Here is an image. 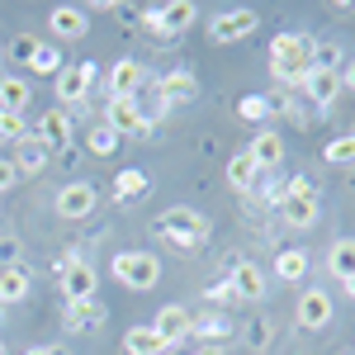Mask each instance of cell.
Listing matches in <instances>:
<instances>
[{
    "mask_svg": "<svg viewBox=\"0 0 355 355\" xmlns=\"http://www.w3.org/2000/svg\"><path fill=\"white\" fill-rule=\"evenodd\" d=\"M313 43L308 33H279L270 43V71L279 85H303V76L313 71Z\"/></svg>",
    "mask_w": 355,
    "mask_h": 355,
    "instance_id": "6da1fadb",
    "label": "cell"
},
{
    "mask_svg": "<svg viewBox=\"0 0 355 355\" xmlns=\"http://www.w3.org/2000/svg\"><path fill=\"white\" fill-rule=\"evenodd\" d=\"M152 227H157V237H162V242H175V246H185V251L204 246V242H209V232H214V223L204 218L199 209H190V204L166 209V214L152 223Z\"/></svg>",
    "mask_w": 355,
    "mask_h": 355,
    "instance_id": "7a4b0ae2",
    "label": "cell"
},
{
    "mask_svg": "<svg viewBox=\"0 0 355 355\" xmlns=\"http://www.w3.org/2000/svg\"><path fill=\"white\" fill-rule=\"evenodd\" d=\"M114 279L123 289H133V294H147L162 279V256H152V251H119L114 256Z\"/></svg>",
    "mask_w": 355,
    "mask_h": 355,
    "instance_id": "3957f363",
    "label": "cell"
},
{
    "mask_svg": "<svg viewBox=\"0 0 355 355\" xmlns=\"http://www.w3.org/2000/svg\"><path fill=\"white\" fill-rule=\"evenodd\" d=\"M53 275H57V284H62V303H85V299H95V289H100L95 270L85 266L76 251H71V256H57Z\"/></svg>",
    "mask_w": 355,
    "mask_h": 355,
    "instance_id": "277c9868",
    "label": "cell"
},
{
    "mask_svg": "<svg viewBox=\"0 0 355 355\" xmlns=\"http://www.w3.org/2000/svg\"><path fill=\"white\" fill-rule=\"evenodd\" d=\"M142 28L147 33H157V38H175V33H185V28L199 19V5H190V0H171V5H147L142 15Z\"/></svg>",
    "mask_w": 355,
    "mask_h": 355,
    "instance_id": "5b68a950",
    "label": "cell"
},
{
    "mask_svg": "<svg viewBox=\"0 0 355 355\" xmlns=\"http://www.w3.org/2000/svg\"><path fill=\"white\" fill-rule=\"evenodd\" d=\"M256 28H261L256 10H251V5H237V10L214 15V24H209V43H242V38H251Z\"/></svg>",
    "mask_w": 355,
    "mask_h": 355,
    "instance_id": "8992f818",
    "label": "cell"
},
{
    "mask_svg": "<svg viewBox=\"0 0 355 355\" xmlns=\"http://www.w3.org/2000/svg\"><path fill=\"white\" fill-rule=\"evenodd\" d=\"M95 71H100V67H95V62H67V67H62V76H57V105H62V110H67V105H81L85 95H90V85H95Z\"/></svg>",
    "mask_w": 355,
    "mask_h": 355,
    "instance_id": "52a82bcc",
    "label": "cell"
},
{
    "mask_svg": "<svg viewBox=\"0 0 355 355\" xmlns=\"http://www.w3.org/2000/svg\"><path fill=\"white\" fill-rule=\"evenodd\" d=\"M95 199H100V194H95V185H85V180H71V185H62V190H57V218L62 223H81V218H90V214H95Z\"/></svg>",
    "mask_w": 355,
    "mask_h": 355,
    "instance_id": "ba28073f",
    "label": "cell"
},
{
    "mask_svg": "<svg viewBox=\"0 0 355 355\" xmlns=\"http://www.w3.org/2000/svg\"><path fill=\"white\" fill-rule=\"evenodd\" d=\"M157 100H162L166 110H171V105H175V110H180V105H194V100H199V76L185 71V67L157 76Z\"/></svg>",
    "mask_w": 355,
    "mask_h": 355,
    "instance_id": "9c48e42d",
    "label": "cell"
},
{
    "mask_svg": "<svg viewBox=\"0 0 355 355\" xmlns=\"http://www.w3.org/2000/svg\"><path fill=\"white\" fill-rule=\"evenodd\" d=\"M105 123H110L119 137H152V123L142 119V105H137V100H110Z\"/></svg>",
    "mask_w": 355,
    "mask_h": 355,
    "instance_id": "30bf717a",
    "label": "cell"
},
{
    "mask_svg": "<svg viewBox=\"0 0 355 355\" xmlns=\"http://www.w3.org/2000/svg\"><path fill=\"white\" fill-rule=\"evenodd\" d=\"M142 81H147V71H142V62L137 57H119L110 67V100H137V90H142Z\"/></svg>",
    "mask_w": 355,
    "mask_h": 355,
    "instance_id": "8fae6325",
    "label": "cell"
},
{
    "mask_svg": "<svg viewBox=\"0 0 355 355\" xmlns=\"http://www.w3.org/2000/svg\"><path fill=\"white\" fill-rule=\"evenodd\" d=\"M105 318H110V308L100 299H85V303H62V327L85 336V331H100L105 327Z\"/></svg>",
    "mask_w": 355,
    "mask_h": 355,
    "instance_id": "7c38bea8",
    "label": "cell"
},
{
    "mask_svg": "<svg viewBox=\"0 0 355 355\" xmlns=\"http://www.w3.org/2000/svg\"><path fill=\"white\" fill-rule=\"evenodd\" d=\"M294 322H299L303 331H322V327H327V322H331V294H327V289H303Z\"/></svg>",
    "mask_w": 355,
    "mask_h": 355,
    "instance_id": "4fadbf2b",
    "label": "cell"
},
{
    "mask_svg": "<svg viewBox=\"0 0 355 355\" xmlns=\"http://www.w3.org/2000/svg\"><path fill=\"white\" fill-rule=\"evenodd\" d=\"M279 218L303 232V227H313V223L322 218V199L318 194H284L279 199Z\"/></svg>",
    "mask_w": 355,
    "mask_h": 355,
    "instance_id": "5bb4252c",
    "label": "cell"
},
{
    "mask_svg": "<svg viewBox=\"0 0 355 355\" xmlns=\"http://www.w3.org/2000/svg\"><path fill=\"white\" fill-rule=\"evenodd\" d=\"M48 28H53L62 43H76L90 33V15H85L81 5H57L53 15H48Z\"/></svg>",
    "mask_w": 355,
    "mask_h": 355,
    "instance_id": "9a60e30c",
    "label": "cell"
},
{
    "mask_svg": "<svg viewBox=\"0 0 355 355\" xmlns=\"http://www.w3.org/2000/svg\"><path fill=\"white\" fill-rule=\"evenodd\" d=\"M38 142H43V152H67L71 147V114L48 110L38 119Z\"/></svg>",
    "mask_w": 355,
    "mask_h": 355,
    "instance_id": "2e32d148",
    "label": "cell"
},
{
    "mask_svg": "<svg viewBox=\"0 0 355 355\" xmlns=\"http://www.w3.org/2000/svg\"><path fill=\"white\" fill-rule=\"evenodd\" d=\"M246 157L256 162V171H275V166L284 162V137L275 133V128H261V133L251 137V147H246Z\"/></svg>",
    "mask_w": 355,
    "mask_h": 355,
    "instance_id": "e0dca14e",
    "label": "cell"
},
{
    "mask_svg": "<svg viewBox=\"0 0 355 355\" xmlns=\"http://www.w3.org/2000/svg\"><path fill=\"white\" fill-rule=\"evenodd\" d=\"M303 90H308V100H313L318 110H331L336 95H341V76H336V71H322V67H313V71L303 76Z\"/></svg>",
    "mask_w": 355,
    "mask_h": 355,
    "instance_id": "ac0fdd59",
    "label": "cell"
},
{
    "mask_svg": "<svg viewBox=\"0 0 355 355\" xmlns=\"http://www.w3.org/2000/svg\"><path fill=\"white\" fill-rule=\"evenodd\" d=\"M190 322H194V318L180 308V303H166L152 327H157V336H162L166 346H175V341H185V336H190Z\"/></svg>",
    "mask_w": 355,
    "mask_h": 355,
    "instance_id": "d6986e66",
    "label": "cell"
},
{
    "mask_svg": "<svg viewBox=\"0 0 355 355\" xmlns=\"http://www.w3.org/2000/svg\"><path fill=\"white\" fill-rule=\"evenodd\" d=\"M227 284L237 289V299H261V294H266V270H261L256 261H237V266L227 270Z\"/></svg>",
    "mask_w": 355,
    "mask_h": 355,
    "instance_id": "ffe728a7",
    "label": "cell"
},
{
    "mask_svg": "<svg viewBox=\"0 0 355 355\" xmlns=\"http://www.w3.org/2000/svg\"><path fill=\"white\" fill-rule=\"evenodd\" d=\"M190 336H199L204 346H223V341L232 336V322H227V313L209 308L204 318H194V322H190Z\"/></svg>",
    "mask_w": 355,
    "mask_h": 355,
    "instance_id": "44dd1931",
    "label": "cell"
},
{
    "mask_svg": "<svg viewBox=\"0 0 355 355\" xmlns=\"http://www.w3.org/2000/svg\"><path fill=\"white\" fill-rule=\"evenodd\" d=\"M28 289H33L28 266H10V270H0V308H5V303H24Z\"/></svg>",
    "mask_w": 355,
    "mask_h": 355,
    "instance_id": "7402d4cb",
    "label": "cell"
},
{
    "mask_svg": "<svg viewBox=\"0 0 355 355\" xmlns=\"http://www.w3.org/2000/svg\"><path fill=\"white\" fill-rule=\"evenodd\" d=\"M147 190H152V175L137 171V166H128V171L114 175V199H119V204H133V199H142Z\"/></svg>",
    "mask_w": 355,
    "mask_h": 355,
    "instance_id": "603a6c76",
    "label": "cell"
},
{
    "mask_svg": "<svg viewBox=\"0 0 355 355\" xmlns=\"http://www.w3.org/2000/svg\"><path fill=\"white\" fill-rule=\"evenodd\" d=\"M166 341L157 336V327L147 322V327H128L123 331V355H162Z\"/></svg>",
    "mask_w": 355,
    "mask_h": 355,
    "instance_id": "cb8c5ba5",
    "label": "cell"
},
{
    "mask_svg": "<svg viewBox=\"0 0 355 355\" xmlns=\"http://www.w3.org/2000/svg\"><path fill=\"white\" fill-rule=\"evenodd\" d=\"M275 275H279L284 284H299L303 275H308V251H303V246H284V251L275 256Z\"/></svg>",
    "mask_w": 355,
    "mask_h": 355,
    "instance_id": "d4e9b609",
    "label": "cell"
},
{
    "mask_svg": "<svg viewBox=\"0 0 355 355\" xmlns=\"http://www.w3.org/2000/svg\"><path fill=\"white\" fill-rule=\"evenodd\" d=\"M24 105H33V90L24 76H0V110L24 114Z\"/></svg>",
    "mask_w": 355,
    "mask_h": 355,
    "instance_id": "484cf974",
    "label": "cell"
},
{
    "mask_svg": "<svg viewBox=\"0 0 355 355\" xmlns=\"http://www.w3.org/2000/svg\"><path fill=\"white\" fill-rule=\"evenodd\" d=\"M327 270L346 284V279H355V237H341V242H331L327 251Z\"/></svg>",
    "mask_w": 355,
    "mask_h": 355,
    "instance_id": "4316f807",
    "label": "cell"
},
{
    "mask_svg": "<svg viewBox=\"0 0 355 355\" xmlns=\"http://www.w3.org/2000/svg\"><path fill=\"white\" fill-rule=\"evenodd\" d=\"M43 166H48L43 142H38V137H24V142H19V152H15V171H19V175H38Z\"/></svg>",
    "mask_w": 355,
    "mask_h": 355,
    "instance_id": "83f0119b",
    "label": "cell"
},
{
    "mask_svg": "<svg viewBox=\"0 0 355 355\" xmlns=\"http://www.w3.org/2000/svg\"><path fill=\"white\" fill-rule=\"evenodd\" d=\"M62 67H67V62H62V48H57V43H38V53H33V62H28V71H33V76H62Z\"/></svg>",
    "mask_w": 355,
    "mask_h": 355,
    "instance_id": "f1b7e54d",
    "label": "cell"
},
{
    "mask_svg": "<svg viewBox=\"0 0 355 355\" xmlns=\"http://www.w3.org/2000/svg\"><path fill=\"white\" fill-rule=\"evenodd\" d=\"M119 142H123V137L114 133L110 123H95V128L85 133V152H90V157H114V152H119Z\"/></svg>",
    "mask_w": 355,
    "mask_h": 355,
    "instance_id": "f546056e",
    "label": "cell"
},
{
    "mask_svg": "<svg viewBox=\"0 0 355 355\" xmlns=\"http://www.w3.org/2000/svg\"><path fill=\"white\" fill-rule=\"evenodd\" d=\"M256 175H261V171H256V162H251V157H246V152H237V157H232V162H227V185H232V190H251V185H256Z\"/></svg>",
    "mask_w": 355,
    "mask_h": 355,
    "instance_id": "4dcf8cb0",
    "label": "cell"
},
{
    "mask_svg": "<svg viewBox=\"0 0 355 355\" xmlns=\"http://www.w3.org/2000/svg\"><path fill=\"white\" fill-rule=\"evenodd\" d=\"M322 157H327L331 166H355V133H341V137H331L327 147H322Z\"/></svg>",
    "mask_w": 355,
    "mask_h": 355,
    "instance_id": "1f68e13d",
    "label": "cell"
},
{
    "mask_svg": "<svg viewBox=\"0 0 355 355\" xmlns=\"http://www.w3.org/2000/svg\"><path fill=\"white\" fill-rule=\"evenodd\" d=\"M313 67H322V71H341L346 67V53H341V43H313Z\"/></svg>",
    "mask_w": 355,
    "mask_h": 355,
    "instance_id": "d6a6232c",
    "label": "cell"
},
{
    "mask_svg": "<svg viewBox=\"0 0 355 355\" xmlns=\"http://www.w3.org/2000/svg\"><path fill=\"white\" fill-rule=\"evenodd\" d=\"M237 119L266 123V119H270V100H266V95H242V100H237Z\"/></svg>",
    "mask_w": 355,
    "mask_h": 355,
    "instance_id": "836d02e7",
    "label": "cell"
},
{
    "mask_svg": "<svg viewBox=\"0 0 355 355\" xmlns=\"http://www.w3.org/2000/svg\"><path fill=\"white\" fill-rule=\"evenodd\" d=\"M270 341H275V322H270V318H251V327H246V346H251V351H270Z\"/></svg>",
    "mask_w": 355,
    "mask_h": 355,
    "instance_id": "e575fe53",
    "label": "cell"
},
{
    "mask_svg": "<svg viewBox=\"0 0 355 355\" xmlns=\"http://www.w3.org/2000/svg\"><path fill=\"white\" fill-rule=\"evenodd\" d=\"M0 137H5V142H24V137H28L24 114H10V110H0Z\"/></svg>",
    "mask_w": 355,
    "mask_h": 355,
    "instance_id": "d590c367",
    "label": "cell"
},
{
    "mask_svg": "<svg viewBox=\"0 0 355 355\" xmlns=\"http://www.w3.org/2000/svg\"><path fill=\"white\" fill-rule=\"evenodd\" d=\"M19 256H24V242H19L15 232H5V237H0V270H10V266H24Z\"/></svg>",
    "mask_w": 355,
    "mask_h": 355,
    "instance_id": "8d00e7d4",
    "label": "cell"
},
{
    "mask_svg": "<svg viewBox=\"0 0 355 355\" xmlns=\"http://www.w3.org/2000/svg\"><path fill=\"white\" fill-rule=\"evenodd\" d=\"M204 299H209V308H227V303H237V289H232V284H227V279H214V284H209V289H204Z\"/></svg>",
    "mask_w": 355,
    "mask_h": 355,
    "instance_id": "74e56055",
    "label": "cell"
},
{
    "mask_svg": "<svg viewBox=\"0 0 355 355\" xmlns=\"http://www.w3.org/2000/svg\"><path fill=\"white\" fill-rule=\"evenodd\" d=\"M33 53H38V38H33V33H19V38L10 43V57H15L19 67H28V62H33Z\"/></svg>",
    "mask_w": 355,
    "mask_h": 355,
    "instance_id": "f35d334b",
    "label": "cell"
},
{
    "mask_svg": "<svg viewBox=\"0 0 355 355\" xmlns=\"http://www.w3.org/2000/svg\"><path fill=\"white\" fill-rule=\"evenodd\" d=\"M10 185H19V171H15V162H10V157H0V194L10 190Z\"/></svg>",
    "mask_w": 355,
    "mask_h": 355,
    "instance_id": "ab89813d",
    "label": "cell"
},
{
    "mask_svg": "<svg viewBox=\"0 0 355 355\" xmlns=\"http://www.w3.org/2000/svg\"><path fill=\"white\" fill-rule=\"evenodd\" d=\"M105 10H110V15H119V19H123V24H133L137 15H142V10H137V5H105Z\"/></svg>",
    "mask_w": 355,
    "mask_h": 355,
    "instance_id": "60d3db41",
    "label": "cell"
},
{
    "mask_svg": "<svg viewBox=\"0 0 355 355\" xmlns=\"http://www.w3.org/2000/svg\"><path fill=\"white\" fill-rule=\"evenodd\" d=\"M284 194H318V185L308 180V175H299V180H289V190Z\"/></svg>",
    "mask_w": 355,
    "mask_h": 355,
    "instance_id": "b9f144b4",
    "label": "cell"
},
{
    "mask_svg": "<svg viewBox=\"0 0 355 355\" xmlns=\"http://www.w3.org/2000/svg\"><path fill=\"white\" fill-rule=\"evenodd\" d=\"M336 76H341V85H346V90H355V57H346V67H341Z\"/></svg>",
    "mask_w": 355,
    "mask_h": 355,
    "instance_id": "7bdbcfd3",
    "label": "cell"
},
{
    "mask_svg": "<svg viewBox=\"0 0 355 355\" xmlns=\"http://www.w3.org/2000/svg\"><path fill=\"white\" fill-rule=\"evenodd\" d=\"M194 355H223V346H199Z\"/></svg>",
    "mask_w": 355,
    "mask_h": 355,
    "instance_id": "ee69618b",
    "label": "cell"
},
{
    "mask_svg": "<svg viewBox=\"0 0 355 355\" xmlns=\"http://www.w3.org/2000/svg\"><path fill=\"white\" fill-rule=\"evenodd\" d=\"M48 355H71V351H67V346H48Z\"/></svg>",
    "mask_w": 355,
    "mask_h": 355,
    "instance_id": "f6af8a7d",
    "label": "cell"
},
{
    "mask_svg": "<svg viewBox=\"0 0 355 355\" xmlns=\"http://www.w3.org/2000/svg\"><path fill=\"white\" fill-rule=\"evenodd\" d=\"M24 355H48V346H33V351H24Z\"/></svg>",
    "mask_w": 355,
    "mask_h": 355,
    "instance_id": "bcb514c9",
    "label": "cell"
},
{
    "mask_svg": "<svg viewBox=\"0 0 355 355\" xmlns=\"http://www.w3.org/2000/svg\"><path fill=\"white\" fill-rule=\"evenodd\" d=\"M0 355H10V346H5V331H0Z\"/></svg>",
    "mask_w": 355,
    "mask_h": 355,
    "instance_id": "7dc6e473",
    "label": "cell"
},
{
    "mask_svg": "<svg viewBox=\"0 0 355 355\" xmlns=\"http://www.w3.org/2000/svg\"><path fill=\"white\" fill-rule=\"evenodd\" d=\"M346 294H351V299H355V279H346Z\"/></svg>",
    "mask_w": 355,
    "mask_h": 355,
    "instance_id": "c3c4849f",
    "label": "cell"
},
{
    "mask_svg": "<svg viewBox=\"0 0 355 355\" xmlns=\"http://www.w3.org/2000/svg\"><path fill=\"white\" fill-rule=\"evenodd\" d=\"M0 313H5V308H0Z\"/></svg>",
    "mask_w": 355,
    "mask_h": 355,
    "instance_id": "681fc988",
    "label": "cell"
}]
</instances>
